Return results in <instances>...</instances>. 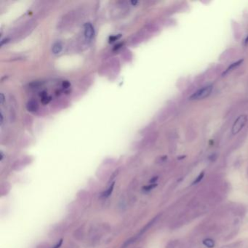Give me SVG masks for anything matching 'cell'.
<instances>
[{
    "label": "cell",
    "instance_id": "obj_1",
    "mask_svg": "<svg viewBox=\"0 0 248 248\" xmlns=\"http://www.w3.org/2000/svg\"><path fill=\"white\" fill-rule=\"evenodd\" d=\"M212 90L213 87L211 85L204 87L203 88L200 89V90L195 92L190 97V100H196V101H197V100L204 99V98H207V96H209L210 95Z\"/></svg>",
    "mask_w": 248,
    "mask_h": 248
},
{
    "label": "cell",
    "instance_id": "obj_2",
    "mask_svg": "<svg viewBox=\"0 0 248 248\" xmlns=\"http://www.w3.org/2000/svg\"><path fill=\"white\" fill-rule=\"evenodd\" d=\"M247 116L245 115V114H242V115H240L237 119H236V121L234 122V125L232 126V133L234 135L237 134L239 132H240V130L243 128L244 126L245 125L246 122H247Z\"/></svg>",
    "mask_w": 248,
    "mask_h": 248
},
{
    "label": "cell",
    "instance_id": "obj_3",
    "mask_svg": "<svg viewBox=\"0 0 248 248\" xmlns=\"http://www.w3.org/2000/svg\"><path fill=\"white\" fill-rule=\"evenodd\" d=\"M94 36V28L92 24L90 23L85 25V36L87 41H90Z\"/></svg>",
    "mask_w": 248,
    "mask_h": 248
},
{
    "label": "cell",
    "instance_id": "obj_4",
    "mask_svg": "<svg viewBox=\"0 0 248 248\" xmlns=\"http://www.w3.org/2000/svg\"><path fill=\"white\" fill-rule=\"evenodd\" d=\"M26 109H27V110L30 112H36L38 109L37 102L35 101H33V100L28 101V103H27V105H26Z\"/></svg>",
    "mask_w": 248,
    "mask_h": 248
},
{
    "label": "cell",
    "instance_id": "obj_5",
    "mask_svg": "<svg viewBox=\"0 0 248 248\" xmlns=\"http://www.w3.org/2000/svg\"><path fill=\"white\" fill-rule=\"evenodd\" d=\"M62 50H63V45H62V44L60 42L55 43L54 45H52V52H53V54L55 55L59 54L62 51Z\"/></svg>",
    "mask_w": 248,
    "mask_h": 248
},
{
    "label": "cell",
    "instance_id": "obj_6",
    "mask_svg": "<svg viewBox=\"0 0 248 248\" xmlns=\"http://www.w3.org/2000/svg\"><path fill=\"white\" fill-rule=\"evenodd\" d=\"M242 61H241V60H240V61L236 62V63H232V64H231V65H230V66H229V68H228V69H226V72L223 73V75H226V74H228V73H229V72H231V71H232L233 69H234L235 68H236V67L239 66V65H240V63H242Z\"/></svg>",
    "mask_w": 248,
    "mask_h": 248
},
{
    "label": "cell",
    "instance_id": "obj_7",
    "mask_svg": "<svg viewBox=\"0 0 248 248\" xmlns=\"http://www.w3.org/2000/svg\"><path fill=\"white\" fill-rule=\"evenodd\" d=\"M203 244L205 245L206 247H207L208 248H213L215 246V242L213 241L212 239H205L203 241Z\"/></svg>",
    "mask_w": 248,
    "mask_h": 248
},
{
    "label": "cell",
    "instance_id": "obj_8",
    "mask_svg": "<svg viewBox=\"0 0 248 248\" xmlns=\"http://www.w3.org/2000/svg\"><path fill=\"white\" fill-rule=\"evenodd\" d=\"M114 183H112V186H111L109 187V189H107V190L104 193H103V197H108L109 195H111V194H112V192L113 191V189H114Z\"/></svg>",
    "mask_w": 248,
    "mask_h": 248
},
{
    "label": "cell",
    "instance_id": "obj_9",
    "mask_svg": "<svg viewBox=\"0 0 248 248\" xmlns=\"http://www.w3.org/2000/svg\"><path fill=\"white\" fill-rule=\"evenodd\" d=\"M204 175H205V173H204V172H202V173H200V174L199 175V176L197 177V178H196V180H195L193 182V184H197L198 183H199V182L201 181V180H202V178H204Z\"/></svg>",
    "mask_w": 248,
    "mask_h": 248
},
{
    "label": "cell",
    "instance_id": "obj_10",
    "mask_svg": "<svg viewBox=\"0 0 248 248\" xmlns=\"http://www.w3.org/2000/svg\"><path fill=\"white\" fill-rule=\"evenodd\" d=\"M156 186V183L151 184V185L148 186H145L143 188V189H144V190H146V191H149V190H151L152 189H154V188H155Z\"/></svg>",
    "mask_w": 248,
    "mask_h": 248
},
{
    "label": "cell",
    "instance_id": "obj_11",
    "mask_svg": "<svg viewBox=\"0 0 248 248\" xmlns=\"http://www.w3.org/2000/svg\"><path fill=\"white\" fill-rule=\"evenodd\" d=\"M119 37H120V35L117 36H112V37H110V39H109V40H110V42H112L116 41V40L118 39V38H119Z\"/></svg>",
    "mask_w": 248,
    "mask_h": 248
},
{
    "label": "cell",
    "instance_id": "obj_12",
    "mask_svg": "<svg viewBox=\"0 0 248 248\" xmlns=\"http://www.w3.org/2000/svg\"><path fill=\"white\" fill-rule=\"evenodd\" d=\"M63 87H65V88H68V87L70 86V83H69L68 81L63 82Z\"/></svg>",
    "mask_w": 248,
    "mask_h": 248
},
{
    "label": "cell",
    "instance_id": "obj_13",
    "mask_svg": "<svg viewBox=\"0 0 248 248\" xmlns=\"http://www.w3.org/2000/svg\"><path fill=\"white\" fill-rule=\"evenodd\" d=\"M62 242H63V240H60L59 242H58V243L56 244V245H55L54 247H52V248H59L60 247H61V245H62Z\"/></svg>",
    "mask_w": 248,
    "mask_h": 248
},
{
    "label": "cell",
    "instance_id": "obj_14",
    "mask_svg": "<svg viewBox=\"0 0 248 248\" xmlns=\"http://www.w3.org/2000/svg\"><path fill=\"white\" fill-rule=\"evenodd\" d=\"M157 179H158V177H154V178H152V179L151 180V184H154L155 183H156V180H157Z\"/></svg>",
    "mask_w": 248,
    "mask_h": 248
},
{
    "label": "cell",
    "instance_id": "obj_15",
    "mask_svg": "<svg viewBox=\"0 0 248 248\" xmlns=\"http://www.w3.org/2000/svg\"><path fill=\"white\" fill-rule=\"evenodd\" d=\"M1 96H2V103H3L4 101H5V96H4V95L2 93L1 94Z\"/></svg>",
    "mask_w": 248,
    "mask_h": 248
}]
</instances>
